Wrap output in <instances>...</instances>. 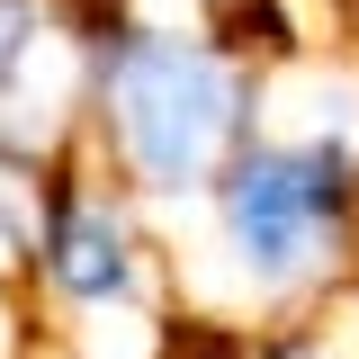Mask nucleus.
<instances>
[{"label":"nucleus","instance_id":"obj_1","mask_svg":"<svg viewBox=\"0 0 359 359\" xmlns=\"http://www.w3.org/2000/svg\"><path fill=\"white\" fill-rule=\"evenodd\" d=\"M269 99V63L233 27H90L81 144L126 198H207L216 171L252 144Z\"/></svg>","mask_w":359,"mask_h":359},{"label":"nucleus","instance_id":"obj_2","mask_svg":"<svg viewBox=\"0 0 359 359\" xmlns=\"http://www.w3.org/2000/svg\"><path fill=\"white\" fill-rule=\"evenodd\" d=\"M207 216L252 297H306L359 269V117H314L297 135L252 126L207 189Z\"/></svg>","mask_w":359,"mask_h":359},{"label":"nucleus","instance_id":"obj_3","mask_svg":"<svg viewBox=\"0 0 359 359\" xmlns=\"http://www.w3.org/2000/svg\"><path fill=\"white\" fill-rule=\"evenodd\" d=\"M27 252H36V278L63 306H81V314L135 297V252H144V243H135V198L99 171L90 144H63V153L45 162Z\"/></svg>","mask_w":359,"mask_h":359},{"label":"nucleus","instance_id":"obj_4","mask_svg":"<svg viewBox=\"0 0 359 359\" xmlns=\"http://www.w3.org/2000/svg\"><path fill=\"white\" fill-rule=\"evenodd\" d=\"M233 9H243V0H224V18H233Z\"/></svg>","mask_w":359,"mask_h":359},{"label":"nucleus","instance_id":"obj_5","mask_svg":"<svg viewBox=\"0 0 359 359\" xmlns=\"http://www.w3.org/2000/svg\"><path fill=\"white\" fill-rule=\"evenodd\" d=\"M351 297H359V269H351Z\"/></svg>","mask_w":359,"mask_h":359}]
</instances>
